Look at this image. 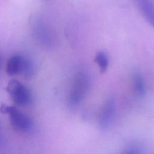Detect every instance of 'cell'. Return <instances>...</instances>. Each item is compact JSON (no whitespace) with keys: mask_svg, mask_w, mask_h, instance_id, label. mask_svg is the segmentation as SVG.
Instances as JSON below:
<instances>
[{"mask_svg":"<svg viewBox=\"0 0 154 154\" xmlns=\"http://www.w3.org/2000/svg\"><path fill=\"white\" fill-rule=\"evenodd\" d=\"M90 86L88 75L84 72H78L75 77L72 88L68 96L67 102L70 106H77L84 100Z\"/></svg>","mask_w":154,"mask_h":154,"instance_id":"cell-1","label":"cell"},{"mask_svg":"<svg viewBox=\"0 0 154 154\" xmlns=\"http://www.w3.org/2000/svg\"><path fill=\"white\" fill-rule=\"evenodd\" d=\"M0 111L8 116L10 124L14 130L20 132H27L32 129V120L16 107L2 104L0 107Z\"/></svg>","mask_w":154,"mask_h":154,"instance_id":"cell-2","label":"cell"},{"mask_svg":"<svg viewBox=\"0 0 154 154\" xmlns=\"http://www.w3.org/2000/svg\"><path fill=\"white\" fill-rule=\"evenodd\" d=\"M6 72L9 76L22 75L29 78L34 75V67L29 59L20 54H14L7 60Z\"/></svg>","mask_w":154,"mask_h":154,"instance_id":"cell-3","label":"cell"},{"mask_svg":"<svg viewBox=\"0 0 154 154\" xmlns=\"http://www.w3.org/2000/svg\"><path fill=\"white\" fill-rule=\"evenodd\" d=\"M5 90L13 102L20 106H27L32 102V94L28 88L16 79L8 82Z\"/></svg>","mask_w":154,"mask_h":154,"instance_id":"cell-4","label":"cell"},{"mask_svg":"<svg viewBox=\"0 0 154 154\" xmlns=\"http://www.w3.org/2000/svg\"><path fill=\"white\" fill-rule=\"evenodd\" d=\"M116 109V103L114 99H108L103 106L100 112L99 125L101 129L105 130L111 125Z\"/></svg>","mask_w":154,"mask_h":154,"instance_id":"cell-5","label":"cell"},{"mask_svg":"<svg viewBox=\"0 0 154 154\" xmlns=\"http://www.w3.org/2000/svg\"><path fill=\"white\" fill-rule=\"evenodd\" d=\"M143 16L154 28V0H136Z\"/></svg>","mask_w":154,"mask_h":154,"instance_id":"cell-6","label":"cell"},{"mask_svg":"<svg viewBox=\"0 0 154 154\" xmlns=\"http://www.w3.org/2000/svg\"><path fill=\"white\" fill-rule=\"evenodd\" d=\"M132 81L134 90L137 96L140 97L144 96L146 90L144 80L142 75L139 72L134 73L132 76Z\"/></svg>","mask_w":154,"mask_h":154,"instance_id":"cell-7","label":"cell"},{"mask_svg":"<svg viewBox=\"0 0 154 154\" xmlns=\"http://www.w3.org/2000/svg\"><path fill=\"white\" fill-rule=\"evenodd\" d=\"M95 61L99 66L102 72H105L108 66L109 60L106 54L102 51H100L97 53L95 57Z\"/></svg>","mask_w":154,"mask_h":154,"instance_id":"cell-8","label":"cell"},{"mask_svg":"<svg viewBox=\"0 0 154 154\" xmlns=\"http://www.w3.org/2000/svg\"><path fill=\"white\" fill-rule=\"evenodd\" d=\"M143 147L138 143H132L127 146L123 153L128 154H138L143 153Z\"/></svg>","mask_w":154,"mask_h":154,"instance_id":"cell-9","label":"cell"}]
</instances>
